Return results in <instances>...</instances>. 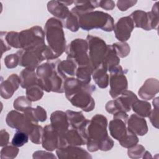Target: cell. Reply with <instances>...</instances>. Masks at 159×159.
Segmentation results:
<instances>
[{"label": "cell", "instance_id": "24", "mask_svg": "<svg viewBox=\"0 0 159 159\" xmlns=\"http://www.w3.org/2000/svg\"><path fill=\"white\" fill-rule=\"evenodd\" d=\"M107 72V69L102 64H101L93 71L92 75L94 81L101 88H106L109 84V75Z\"/></svg>", "mask_w": 159, "mask_h": 159}, {"label": "cell", "instance_id": "8", "mask_svg": "<svg viewBox=\"0 0 159 159\" xmlns=\"http://www.w3.org/2000/svg\"><path fill=\"white\" fill-rule=\"evenodd\" d=\"M158 2H157L150 12H145L142 10H136L130 16L134 27L142 28L145 30L157 29L158 24Z\"/></svg>", "mask_w": 159, "mask_h": 159}, {"label": "cell", "instance_id": "2", "mask_svg": "<svg viewBox=\"0 0 159 159\" xmlns=\"http://www.w3.org/2000/svg\"><path fill=\"white\" fill-rule=\"evenodd\" d=\"M96 89L95 86L84 83L77 78H67L64 83L66 98L73 106L81 108L85 112L93 110L94 101L91 94Z\"/></svg>", "mask_w": 159, "mask_h": 159}, {"label": "cell", "instance_id": "17", "mask_svg": "<svg viewBox=\"0 0 159 159\" xmlns=\"http://www.w3.org/2000/svg\"><path fill=\"white\" fill-rule=\"evenodd\" d=\"M85 144H86L85 139L81 136L78 130L73 129L70 130H68L64 135L60 137L58 148L67 146H79Z\"/></svg>", "mask_w": 159, "mask_h": 159}, {"label": "cell", "instance_id": "44", "mask_svg": "<svg viewBox=\"0 0 159 159\" xmlns=\"http://www.w3.org/2000/svg\"><path fill=\"white\" fill-rule=\"evenodd\" d=\"M99 7L107 11L112 10L115 7V2L113 1H99Z\"/></svg>", "mask_w": 159, "mask_h": 159}, {"label": "cell", "instance_id": "42", "mask_svg": "<svg viewBox=\"0 0 159 159\" xmlns=\"http://www.w3.org/2000/svg\"><path fill=\"white\" fill-rule=\"evenodd\" d=\"M19 57L17 53L7 55L4 58V64L8 68H13L19 65Z\"/></svg>", "mask_w": 159, "mask_h": 159}, {"label": "cell", "instance_id": "45", "mask_svg": "<svg viewBox=\"0 0 159 159\" xmlns=\"http://www.w3.org/2000/svg\"><path fill=\"white\" fill-rule=\"evenodd\" d=\"M9 134L6 130L2 129L0 132V139H1V146H6L9 143Z\"/></svg>", "mask_w": 159, "mask_h": 159}, {"label": "cell", "instance_id": "36", "mask_svg": "<svg viewBox=\"0 0 159 159\" xmlns=\"http://www.w3.org/2000/svg\"><path fill=\"white\" fill-rule=\"evenodd\" d=\"M32 103L31 101H29L27 97L24 96L18 97L14 101V107L18 111L24 112L27 109L31 107Z\"/></svg>", "mask_w": 159, "mask_h": 159}, {"label": "cell", "instance_id": "34", "mask_svg": "<svg viewBox=\"0 0 159 159\" xmlns=\"http://www.w3.org/2000/svg\"><path fill=\"white\" fill-rule=\"evenodd\" d=\"M43 132V129L40 125L36 124L29 134V137L31 142L35 144L41 143Z\"/></svg>", "mask_w": 159, "mask_h": 159}, {"label": "cell", "instance_id": "27", "mask_svg": "<svg viewBox=\"0 0 159 159\" xmlns=\"http://www.w3.org/2000/svg\"><path fill=\"white\" fill-rule=\"evenodd\" d=\"M77 68L78 66L76 63L70 58H66V60L63 61H60L58 65V70L67 78L68 76H75Z\"/></svg>", "mask_w": 159, "mask_h": 159}, {"label": "cell", "instance_id": "14", "mask_svg": "<svg viewBox=\"0 0 159 159\" xmlns=\"http://www.w3.org/2000/svg\"><path fill=\"white\" fill-rule=\"evenodd\" d=\"M128 118L129 116L125 112L119 111L114 114V119L109 122L110 134L118 141L120 140L127 132L126 124Z\"/></svg>", "mask_w": 159, "mask_h": 159}, {"label": "cell", "instance_id": "25", "mask_svg": "<svg viewBox=\"0 0 159 159\" xmlns=\"http://www.w3.org/2000/svg\"><path fill=\"white\" fill-rule=\"evenodd\" d=\"M20 86L22 88L27 89L28 88L37 84V76L35 70L27 68L24 69L20 73Z\"/></svg>", "mask_w": 159, "mask_h": 159}, {"label": "cell", "instance_id": "28", "mask_svg": "<svg viewBox=\"0 0 159 159\" xmlns=\"http://www.w3.org/2000/svg\"><path fill=\"white\" fill-rule=\"evenodd\" d=\"M65 112L70 125L75 129L78 130L86 120L81 112H75L68 110Z\"/></svg>", "mask_w": 159, "mask_h": 159}, {"label": "cell", "instance_id": "26", "mask_svg": "<svg viewBox=\"0 0 159 159\" xmlns=\"http://www.w3.org/2000/svg\"><path fill=\"white\" fill-rule=\"evenodd\" d=\"M119 63L120 58L117 55L112 45H108L106 54L101 64H102L107 69V71H109L114 67L119 65Z\"/></svg>", "mask_w": 159, "mask_h": 159}, {"label": "cell", "instance_id": "16", "mask_svg": "<svg viewBox=\"0 0 159 159\" xmlns=\"http://www.w3.org/2000/svg\"><path fill=\"white\" fill-rule=\"evenodd\" d=\"M60 136L54 130L51 124L43 128L42 143L43 148L48 151H53L59 146Z\"/></svg>", "mask_w": 159, "mask_h": 159}, {"label": "cell", "instance_id": "9", "mask_svg": "<svg viewBox=\"0 0 159 159\" xmlns=\"http://www.w3.org/2000/svg\"><path fill=\"white\" fill-rule=\"evenodd\" d=\"M88 52L87 41L81 39L73 40L66 48V53L68 55L67 58L73 60L78 67L87 65L91 66Z\"/></svg>", "mask_w": 159, "mask_h": 159}, {"label": "cell", "instance_id": "5", "mask_svg": "<svg viewBox=\"0 0 159 159\" xmlns=\"http://www.w3.org/2000/svg\"><path fill=\"white\" fill-rule=\"evenodd\" d=\"M61 22L54 17L48 19L45 25V35L48 47L57 58L66 48L65 34Z\"/></svg>", "mask_w": 159, "mask_h": 159}, {"label": "cell", "instance_id": "33", "mask_svg": "<svg viewBox=\"0 0 159 159\" xmlns=\"http://www.w3.org/2000/svg\"><path fill=\"white\" fill-rule=\"evenodd\" d=\"M29 135L25 132L22 130H16L12 139L11 143L15 147H20L23 146L28 142Z\"/></svg>", "mask_w": 159, "mask_h": 159}, {"label": "cell", "instance_id": "35", "mask_svg": "<svg viewBox=\"0 0 159 159\" xmlns=\"http://www.w3.org/2000/svg\"><path fill=\"white\" fill-rule=\"evenodd\" d=\"M65 26L72 32H76L80 27L78 17L71 11L65 19Z\"/></svg>", "mask_w": 159, "mask_h": 159}, {"label": "cell", "instance_id": "4", "mask_svg": "<svg viewBox=\"0 0 159 159\" xmlns=\"http://www.w3.org/2000/svg\"><path fill=\"white\" fill-rule=\"evenodd\" d=\"M75 14L78 18L80 27L84 30L101 29L106 32L113 30L114 23L113 18L108 14L101 11H92L82 14Z\"/></svg>", "mask_w": 159, "mask_h": 159}, {"label": "cell", "instance_id": "15", "mask_svg": "<svg viewBox=\"0 0 159 159\" xmlns=\"http://www.w3.org/2000/svg\"><path fill=\"white\" fill-rule=\"evenodd\" d=\"M134 28V26L131 18L130 16H126L120 18L114 26L113 30L116 38L124 42L130 38Z\"/></svg>", "mask_w": 159, "mask_h": 159}, {"label": "cell", "instance_id": "38", "mask_svg": "<svg viewBox=\"0 0 159 159\" xmlns=\"http://www.w3.org/2000/svg\"><path fill=\"white\" fill-rule=\"evenodd\" d=\"M19 149L17 147L12 145H6L1 150V158H14L18 154Z\"/></svg>", "mask_w": 159, "mask_h": 159}, {"label": "cell", "instance_id": "39", "mask_svg": "<svg viewBox=\"0 0 159 159\" xmlns=\"http://www.w3.org/2000/svg\"><path fill=\"white\" fill-rule=\"evenodd\" d=\"M153 107L154 109L153 111H151L149 116H148L150 120V122H152V125L155 127L156 128L158 127V98H156L153 101Z\"/></svg>", "mask_w": 159, "mask_h": 159}, {"label": "cell", "instance_id": "22", "mask_svg": "<svg viewBox=\"0 0 159 159\" xmlns=\"http://www.w3.org/2000/svg\"><path fill=\"white\" fill-rule=\"evenodd\" d=\"M158 93V81L154 78L147 80L138 92L139 96L142 99L145 100L152 99Z\"/></svg>", "mask_w": 159, "mask_h": 159}, {"label": "cell", "instance_id": "43", "mask_svg": "<svg viewBox=\"0 0 159 159\" xmlns=\"http://www.w3.org/2000/svg\"><path fill=\"white\" fill-rule=\"evenodd\" d=\"M137 1H118L117 6L121 11H125L137 3Z\"/></svg>", "mask_w": 159, "mask_h": 159}, {"label": "cell", "instance_id": "6", "mask_svg": "<svg viewBox=\"0 0 159 159\" xmlns=\"http://www.w3.org/2000/svg\"><path fill=\"white\" fill-rule=\"evenodd\" d=\"M45 32L40 26H34L17 33V48L26 49L45 44Z\"/></svg>", "mask_w": 159, "mask_h": 159}, {"label": "cell", "instance_id": "11", "mask_svg": "<svg viewBox=\"0 0 159 159\" xmlns=\"http://www.w3.org/2000/svg\"><path fill=\"white\" fill-rule=\"evenodd\" d=\"M138 99L137 96L131 91H124L114 100L107 102L106 109L107 112L114 114L118 111L129 112L130 111L132 104Z\"/></svg>", "mask_w": 159, "mask_h": 159}, {"label": "cell", "instance_id": "30", "mask_svg": "<svg viewBox=\"0 0 159 159\" xmlns=\"http://www.w3.org/2000/svg\"><path fill=\"white\" fill-rule=\"evenodd\" d=\"M93 70V68L90 65L78 66L75 76L80 81L86 84H89L91 81V75H92Z\"/></svg>", "mask_w": 159, "mask_h": 159}, {"label": "cell", "instance_id": "20", "mask_svg": "<svg viewBox=\"0 0 159 159\" xmlns=\"http://www.w3.org/2000/svg\"><path fill=\"white\" fill-rule=\"evenodd\" d=\"M20 85V77L16 74H12L1 83V96L4 99L11 98L14 93Z\"/></svg>", "mask_w": 159, "mask_h": 159}, {"label": "cell", "instance_id": "21", "mask_svg": "<svg viewBox=\"0 0 159 159\" xmlns=\"http://www.w3.org/2000/svg\"><path fill=\"white\" fill-rule=\"evenodd\" d=\"M127 129L136 135L142 136L148 132L147 122L143 117L136 114H132L127 121Z\"/></svg>", "mask_w": 159, "mask_h": 159}, {"label": "cell", "instance_id": "37", "mask_svg": "<svg viewBox=\"0 0 159 159\" xmlns=\"http://www.w3.org/2000/svg\"><path fill=\"white\" fill-rule=\"evenodd\" d=\"M119 57L124 58L128 55L130 52V47L125 42H117L112 45Z\"/></svg>", "mask_w": 159, "mask_h": 159}, {"label": "cell", "instance_id": "32", "mask_svg": "<svg viewBox=\"0 0 159 159\" xmlns=\"http://www.w3.org/2000/svg\"><path fill=\"white\" fill-rule=\"evenodd\" d=\"M119 142L121 146H122L125 148H129L134 147L138 143L139 139H138L137 136L136 135V134L132 132L131 131H130L128 129L127 134Z\"/></svg>", "mask_w": 159, "mask_h": 159}, {"label": "cell", "instance_id": "31", "mask_svg": "<svg viewBox=\"0 0 159 159\" xmlns=\"http://www.w3.org/2000/svg\"><path fill=\"white\" fill-rule=\"evenodd\" d=\"M43 95V89L38 84L28 88L26 91V97L31 102L39 101L42 98Z\"/></svg>", "mask_w": 159, "mask_h": 159}, {"label": "cell", "instance_id": "18", "mask_svg": "<svg viewBox=\"0 0 159 159\" xmlns=\"http://www.w3.org/2000/svg\"><path fill=\"white\" fill-rule=\"evenodd\" d=\"M51 125L60 137L64 135L68 130L70 125L66 112L57 111L52 113L50 116Z\"/></svg>", "mask_w": 159, "mask_h": 159}, {"label": "cell", "instance_id": "10", "mask_svg": "<svg viewBox=\"0 0 159 159\" xmlns=\"http://www.w3.org/2000/svg\"><path fill=\"white\" fill-rule=\"evenodd\" d=\"M86 41L88 46V56L90 64L94 70L102 63L108 45L102 39L91 35L87 36Z\"/></svg>", "mask_w": 159, "mask_h": 159}, {"label": "cell", "instance_id": "19", "mask_svg": "<svg viewBox=\"0 0 159 159\" xmlns=\"http://www.w3.org/2000/svg\"><path fill=\"white\" fill-rule=\"evenodd\" d=\"M56 153L59 158H91V156L83 148L76 146H67L57 148Z\"/></svg>", "mask_w": 159, "mask_h": 159}, {"label": "cell", "instance_id": "3", "mask_svg": "<svg viewBox=\"0 0 159 159\" xmlns=\"http://www.w3.org/2000/svg\"><path fill=\"white\" fill-rule=\"evenodd\" d=\"M60 61L57 59L54 62L47 61L37 68V84L46 92L64 93V83L67 77L58 68Z\"/></svg>", "mask_w": 159, "mask_h": 159}, {"label": "cell", "instance_id": "13", "mask_svg": "<svg viewBox=\"0 0 159 159\" xmlns=\"http://www.w3.org/2000/svg\"><path fill=\"white\" fill-rule=\"evenodd\" d=\"M6 123L8 126L16 130L25 132L29 135L34 127L38 124L29 118L24 113L17 111H10L6 116Z\"/></svg>", "mask_w": 159, "mask_h": 159}, {"label": "cell", "instance_id": "1", "mask_svg": "<svg viewBox=\"0 0 159 159\" xmlns=\"http://www.w3.org/2000/svg\"><path fill=\"white\" fill-rule=\"evenodd\" d=\"M107 120L105 116L96 114L91 120H86L78 129L86 142L88 150L91 152L98 150L107 151L114 145L113 140L107 131Z\"/></svg>", "mask_w": 159, "mask_h": 159}, {"label": "cell", "instance_id": "41", "mask_svg": "<svg viewBox=\"0 0 159 159\" xmlns=\"http://www.w3.org/2000/svg\"><path fill=\"white\" fill-rule=\"evenodd\" d=\"M31 111L33 117L38 122H43L47 119V112L42 107L38 106L35 109L31 108Z\"/></svg>", "mask_w": 159, "mask_h": 159}, {"label": "cell", "instance_id": "40", "mask_svg": "<svg viewBox=\"0 0 159 159\" xmlns=\"http://www.w3.org/2000/svg\"><path fill=\"white\" fill-rule=\"evenodd\" d=\"M145 152V148L141 145H135L134 147L129 148L128 150V155L132 158H137L142 157V155Z\"/></svg>", "mask_w": 159, "mask_h": 159}, {"label": "cell", "instance_id": "29", "mask_svg": "<svg viewBox=\"0 0 159 159\" xmlns=\"http://www.w3.org/2000/svg\"><path fill=\"white\" fill-rule=\"evenodd\" d=\"M134 112L143 117H148L151 112V105L149 102L137 99L132 105Z\"/></svg>", "mask_w": 159, "mask_h": 159}, {"label": "cell", "instance_id": "12", "mask_svg": "<svg viewBox=\"0 0 159 159\" xmlns=\"http://www.w3.org/2000/svg\"><path fill=\"white\" fill-rule=\"evenodd\" d=\"M110 78L109 84L111 96L115 99L118 97L122 92L126 90L128 86L127 78L122 66L117 65L109 71Z\"/></svg>", "mask_w": 159, "mask_h": 159}, {"label": "cell", "instance_id": "23", "mask_svg": "<svg viewBox=\"0 0 159 159\" xmlns=\"http://www.w3.org/2000/svg\"><path fill=\"white\" fill-rule=\"evenodd\" d=\"M47 9L49 12L61 20H65L70 12L66 6L59 1H49L47 4Z\"/></svg>", "mask_w": 159, "mask_h": 159}, {"label": "cell", "instance_id": "7", "mask_svg": "<svg viewBox=\"0 0 159 159\" xmlns=\"http://www.w3.org/2000/svg\"><path fill=\"white\" fill-rule=\"evenodd\" d=\"M46 47L47 45L43 44L32 48L19 50L16 53L19 57V65L35 70L39 64L45 60L43 51Z\"/></svg>", "mask_w": 159, "mask_h": 159}]
</instances>
